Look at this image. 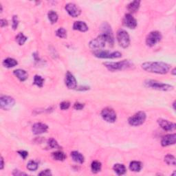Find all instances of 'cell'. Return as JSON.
<instances>
[{
    "label": "cell",
    "mask_w": 176,
    "mask_h": 176,
    "mask_svg": "<svg viewBox=\"0 0 176 176\" xmlns=\"http://www.w3.org/2000/svg\"><path fill=\"white\" fill-rule=\"evenodd\" d=\"M144 70L159 74H165L170 70L171 66L164 62L149 61L144 63L142 65Z\"/></svg>",
    "instance_id": "cell-1"
},
{
    "label": "cell",
    "mask_w": 176,
    "mask_h": 176,
    "mask_svg": "<svg viewBox=\"0 0 176 176\" xmlns=\"http://www.w3.org/2000/svg\"><path fill=\"white\" fill-rule=\"evenodd\" d=\"M104 65L109 70L115 72L131 68L134 66V64L128 60H123L119 62H107L105 63Z\"/></svg>",
    "instance_id": "cell-2"
},
{
    "label": "cell",
    "mask_w": 176,
    "mask_h": 176,
    "mask_svg": "<svg viewBox=\"0 0 176 176\" xmlns=\"http://www.w3.org/2000/svg\"><path fill=\"white\" fill-rule=\"evenodd\" d=\"M144 85L147 87H151L152 89L158 90H162V91H171L174 90V86H171V85L163 83L158 82L156 81L153 80H147L144 82Z\"/></svg>",
    "instance_id": "cell-3"
},
{
    "label": "cell",
    "mask_w": 176,
    "mask_h": 176,
    "mask_svg": "<svg viewBox=\"0 0 176 176\" xmlns=\"http://www.w3.org/2000/svg\"><path fill=\"white\" fill-rule=\"evenodd\" d=\"M106 43H108V41L105 37L103 34H100L96 39L91 41L89 43V46L91 49L95 50L96 51L104 48Z\"/></svg>",
    "instance_id": "cell-4"
},
{
    "label": "cell",
    "mask_w": 176,
    "mask_h": 176,
    "mask_svg": "<svg viewBox=\"0 0 176 176\" xmlns=\"http://www.w3.org/2000/svg\"><path fill=\"white\" fill-rule=\"evenodd\" d=\"M147 116L144 112H138L129 118V124L131 126H140L146 120Z\"/></svg>",
    "instance_id": "cell-5"
},
{
    "label": "cell",
    "mask_w": 176,
    "mask_h": 176,
    "mask_svg": "<svg viewBox=\"0 0 176 176\" xmlns=\"http://www.w3.org/2000/svg\"><path fill=\"white\" fill-rule=\"evenodd\" d=\"M117 40L121 47L123 48H127L130 44V37L128 33L125 30L121 29L117 33Z\"/></svg>",
    "instance_id": "cell-6"
},
{
    "label": "cell",
    "mask_w": 176,
    "mask_h": 176,
    "mask_svg": "<svg viewBox=\"0 0 176 176\" xmlns=\"http://www.w3.org/2000/svg\"><path fill=\"white\" fill-rule=\"evenodd\" d=\"M94 55L100 59H118L121 58L122 54L119 52H110L108 50H96L94 52Z\"/></svg>",
    "instance_id": "cell-7"
},
{
    "label": "cell",
    "mask_w": 176,
    "mask_h": 176,
    "mask_svg": "<svg viewBox=\"0 0 176 176\" xmlns=\"http://www.w3.org/2000/svg\"><path fill=\"white\" fill-rule=\"evenodd\" d=\"M101 34H103V35L105 37L107 41H108V43L109 45L112 46L114 43V37L112 33V30L111 29V27H110V26L108 23H103L101 26Z\"/></svg>",
    "instance_id": "cell-8"
},
{
    "label": "cell",
    "mask_w": 176,
    "mask_h": 176,
    "mask_svg": "<svg viewBox=\"0 0 176 176\" xmlns=\"http://www.w3.org/2000/svg\"><path fill=\"white\" fill-rule=\"evenodd\" d=\"M162 39V34L158 31H153L151 32L147 37L146 43L149 47L155 46L156 43L160 42Z\"/></svg>",
    "instance_id": "cell-9"
},
{
    "label": "cell",
    "mask_w": 176,
    "mask_h": 176,
    "mask_svg": "<svg viewBox=\"0 0 176 176\" xmlns=\"http://www.w3.org/2000/svg\"><path fill=\"white\" fill-rule=\"evenodd\" d=\"M101 116L105 121L108 122H114L116 120V112L114 109L110 108L103 109L101 112Z\"/></svg>",
    "instance_id": "cell-10"
},
{
    "label": "cell",
    "mask_w": 176,
    "mask_h": 176,
    "mask_svg": "<svg viewBox=\"0 0 176 176\" xmlns=\"http://www.w3.org/2000/svg\"><path fill=\"white\" fill-rule=\"evenodd\" d=\"M15 100L13 98L8 96H2L0 98V106L4 110H9L14 106Z\"/></svg>",
    "instance_id": "cell-11"
},
{
    "label": "cell",
    "mask_w": 176,
    "mask_h": 176,
    "mask_svg": "<svg viewBox=\"0 0 176 176\" xmlns=\"http://www.w3.org/2000/svg\"><path fill=\"white\" fill-rule=\"evenodd\" d=\"M65 8L68 13L72 17H77L81 13V9L73 3H69V4H66Z\"/></svg>",
    "instance_id": "cell-12"
},
{
    "label": "cell",
    "mask_w": 176,
    "mask_h": 176,
    "mask_svg": "<svg viewBox=\"0 0 176 176\" xmlns=\"http://www.w3.org/2000/svg\"><path fill=\"white\" fill-rule=\"evenodd\" d=\"M65 85L68 89L74 90L77 88V81L76 78L73 76V74L70 73V72L68 71L65 74Z\"/></svg>",
    "instance_id": "cell-13"
},
{
    "label": "cell",
    "mask_w": 176,
    "mask_h": 176,
    "mask_svg": "<svg viewBox=\"0 0 176 176\" xmlns=\"http://www.w3.org/2000/svg\"><path fill=\"white\" fill-rule=\"evenodd\" d=\"M122 24L125 26L130 28V29H134L137 26V21L136 19L130 13L125 15L123 20H122Z\"/></svg>",
    "instance_id": "cell-14"
},
{
    "label": "cell",
    "mask_w": 176,
    "mask_h": 176,
    "mask_svg": "<svg viewBox=\"0 0 176 176\" xmlns=\"http://www.w3.org/2000/svg\"><path fill=\"white\" fill-rule=\"evenodd\" d=\"M158 125L162 130L166 131H173L175 130L176 125L174 122H171L165 119H159L158 121Z\"/></svg>",
    "instance_id": "cell-15"
},
{
    "label": "cell",
    "mask_w": 176,
    "mask_h": 176,
    "mask_svg": "<svg viewBox=\"0 0 176 176\" xmlns=\"http://www.w3.org/2000/svg\"><path fill=\"white\" fill-rule=\"evenodd\" d=\"M48 130V125H46L42 122H37V123L34 124L32 127V131L34 134L39 135L43 133H46Z\"/></svg>",
    "instance_id": "cell-16"
},
{
    "label": "cell",
    "mask_w": 176,
    "mask_h": 176,
    "mask_svg": "<svg viewBox=\"0 0 176 176\" xmlns=\"http://www.w3.org/2000/svg\"><path fill=\"white\" fill-rule=\"evenodd\" d=\"M176 135L175 134H168L162 138L161 140V144L162 147H167L175 144Z\"/></svg>",
    "instance_id": "cell-17"
},
{
    "label": "cell",
    "mask_w": 176,
    "mask_h": 176,
    "mask_svg": "<svg viewBox=\"0 0 176 176\" xmlns=\"http://www.w3.org/2000/svg\"><path fill=\"white\" fill-rule=\"evenodd\" d=\"M13 73L20 81H25L28 77V74L27 73V72L24 70H22V69L15 70H14Z\"/></svg>",
    "instance_id": "cell-18"
},
{
    "label": "cell",
    "mask_w": 176,
    "mask_h": 176,
    "mask_svg": "<svg viewBox=\"0 0 176 176\" xmlns=\"http://www.w3.org/2000/svg\"><path fill=\"white\" fill-rule=\"evenodd\" d=\"M73 28L74 30H79L81 32H86L88 30V26H87V24L85 23L83 21H75L73 25Z\"/></svg>",
    "instance_id": "cell-19"
},
{
    "label": "cell",
    "mask_w": 176,
    "mask_h": 176,
    "mask_svg": "<svg viewBox=\"0 0 176 176\" xmlns=\"http://www.w3.org/2000/svg\"><path fill=\"white\" fill-rule=\"evenodd\" d=\"M140 4V2L138 1V0L132 2L130 4H128L127 10L129 11V12H131V13H134V12H136L138 9H139Z\"/></svg>",
    "instance_id": "cell-20"
},
{
    "label": "cell",
    "mask_w": 176,
    "mask_h": 176,
    "mask_svg": "<svg viewBox=\"0 0 176 176\" xmlns=\"http://www.w3.org/2000/svg\"><path fill=\"white\" fill-rule=\"evenodd\" d=\"M71 157L74 162L79 163V164H83V163L84 162L83 156L81 153L76 152V151L72 152L71 153Z\"/></svg>",
    "instance_id": "cell-21"
},
{
    "label": "cell",
    "mask_w": 176,
    "mask_h": 176,
    "mask_svg": "<svg viewBox=\"0 0 176 176\" xmlns=\"http://www.w3.org/2000/svg\"><path fill=\"white\" fill-rule=\"evenodd\" d=\"M17 64H18L17 61L12 58H7L4 59V61H3V65H4L5 68H13L15 66H16Z\"/></svg>",
    "instance_id": "cell-22"
},
{
    "label": "cell",
    "mask_w": 176,
    "mask_h": 176,
    "mask_svg": "<svg viewBox=\"0 0 176 176\" xmlns=\"http://www.w3.org/2000/svg\"><path fill=\"white\" fill-rule=\"evenodd\" d=\"M114 171L116 174L118 175H122L126 173V167H125L124 165L122 164H116L114 166Z\"/></svg>",
    "instance_id": "cell-23"
},
{
    "label": "cell",
    "mask_w": 176,
    "mask_h": 176,
    "mask_svg": "<svg viewBox=\"0 0 176 176\" xmlns=\"http://www.w3.org/2000/svg\"><path fill=\"white\" fill-rule=\"evenodd\" d=\"M142 163L138 161H133L130 163V170L134 172H138L142 169Z\"/></svg>",
    "instance_id": "cell-24"
},
{
    "label": "cell",
    "mask_w": 176,
    "mask_h": 176,
    "mask_svg": "<svg viewBox=\"0 0 176 176\" xmlns=\"http://www.w3.org/2000/svg\"><path fill=\"white\" fill-rule=\"evenodd\" d=\"M52 157L55 160H58V161H64L66 159L65 154L64 152H61V151L52 153Z\"/></svg>",
    "instance_id": "cell-25"
},
{
    "label": "cell",
    "mask_w": 176,
    "mask_h": 176,
    "mask_svg": "<svg viewBox=\"0 0 176 176\" xmlns=\"http://www.w3.org/2000/svg\"><path fill=\"white\" fill-rule=\"evenodd\" d=\"M101 163L99 161H94L92 162V165H91V169H92V171L94 174H96V173H99L101 170Z\"/></svg>",
    "instance_id": "cell-26"
},
{
    "label": "cell",
    "mask_w": 176,
    "mask_h": 176,
    "mask_svg": "<svg viewBox=\"0 0 176 176\" xmlns=\"http://www.w3.org/2000/svg\"><path fill=\"white\" fill-rule=\"evenodd\" d=\"M48 17L49 20L50 21V22H51L52 24L56 23V22H57V21H58V19H59V16H58L57 13H56V12L53 11H50L48 12Z\"/></svg>",
    "instance_id": "cell-27"
},
{
    "label": "cell",
    "mask_w": 176,
    "mask_h": 176,
    "mask_svg": "<svg viewBox=\"0 0 176 176\" xmlns=\"http://www.w3.org/2000/svg\"><path fill=\"white\" fill-rule=\"evenodd\" d=\"M15 39H16V42L18 43L19 45L20 46L24 45L25 42H26L28 39L27 37L22 33H19L16 36V37H15Z\"/></svg>",
    "instance_id": "cell-28"
},
{
    "label": "cell",
    "mask_w": 176,
    "mask_h": 176,
    "mask_svg": "<svg viewBox=\"0 0 176 176\" xmlns=\"http://www.w3.org/2000/svg\"><path fill=\"white\" fill-rule=\"evenodd\" d=\"M165 161L169 165L175 166L176 165L175 158L173 155H171V154H168V155H166L165 157Z\"/></svg>",
    "instance_id": "cell-29"
},
{
    "label": "cell",
    "mask_w": 176,
    "mask_h": 176,
    "mask_svg": "<svg viewBox=\"0 0 176 176\" xmlns=\"http://www.w3.org/2000/svg\"><path fill=\"white\" fill-rule=\"evenodd\" d=\"M44 83V79L39 75H35L34 77V82L33 84L35 85V86H38L39 87H42L43 86Z\"/></svg>",
    "instance_id": "cell-30"
},
{
    "label": "cell",
    "mask_w": 176,
    "mask_h": 176,
    "mask_svg": "<svg viewBox=\"0 0 176 176\" xmlns=\"http://www.w3.org/2000/svg\"><path fill=\"white\" fill-rule=\"evenodd\" d=\"M56 36L59 37V38L65 39L67 37V31L64 28H60L56 30Z\"/></svg>",
    "instance_id": "cell-31"
},
{
    "label": "cell",
    "mask_w": 176,
    "mask_h": 176,
    "mask_svg": "<svg viewBox=\"0 0 176 176\" xmlns=\"http://www.w3.org/2000/svg\"><path fill=\"white\" fill-rule=\"evenodd\" d=\"M27 169H28V170L31 171H36L37 169H38V164H37L35 161L30 160V161H29V162L28 163Z\"/></svg>",
    "instance_id": "cell-32"
},
{
    "label": "cell",
    "mask_w": 176,
    "mask_h": 176,
    "mask_svg": "<svg viewBox=\"0 0 176 176\" xmlns=\"http://www.w3.org/2000/svg\"><path fill=\"white\" fill-rule=\"evenodd\" d=\"M48 144L50 148L52 149H58L60 147L57 142L55 139H53V138H50V139L48 140Z\"/></svg>",
    "instance_id": "cell-33"
},
{
    "label": "cell",
    "mask_w": 176,
    "mask_h": 176,
    "mask_svg": "<svg viewBox=\"0 0 176 176\" xmlns=\"http://www.w3.org/2000/svg\"><path fill=\"white\" fill-rule=\"evenodd\" d=\"M19 24V20L18 17L16 15H14L13 17H12V28H13L14 30H16L18 27Z\"/></svg>",
    "instance_id": "cell-34"
},
{
    "label": "cell",
    "mask_w": 176,
    "mask_h": 176,
    "mask_svg": "<svg viewBox=\"0 0 176 176\" xmlns=\"http://www.w3.org/2000/svg\"><path fill=\"white\" fill-rule=\"evenodd\" d=\"M70 102H68V101H64V102L61 103V104H60V108H61L62 110H66V109H69V108H70Z\"/></svg>",
    "instance_id": "cell-35"
},
{
    "label": "cell",
    "mask_w": 176,
    "mask_h": 176,
    "mask_svg": "<svg viewBox=\"0 0 176 176\" xmlns=\"http://www.w3.org/2000/svg\"><path fill=\"white\" fill-rule=\"evenodd\" d=\"M85 105L83 104V103H75L74 105V108L77 110H81L83 109L84 108Z\"/></svg>",
    "instance_id": "cell-36"
},
{
    "label": "cell",
    "mask_w": 176,
    "mask_h": 176,
    "mask_svg": "<svg viewBox=\"0 0 176 176\" xmlns=\"http://www.w3.org/2000/svg\"><path fill=\"white\" fill-rule=\"evenodd\" d=\"M18 153L20 154V155L22 157V158H23L24 160L26 159L28 157V153L26 152V151H24V150L19 151Z\"/></svg>",
    "instance_id": "cell-37"
},
{
    "label": "cell",
    "mask_w": 176,
    "mask_h": 176,
    "mask_svg": "<svg viewBox=\"0 0 176 176\" xmlns=\"http://www.w3.org/2000/svg\"><path fill=\"white\" fill-rule=\"evenodd\" d=\"M12 175H15V176H21V175H26L27 174H25V173L24 172L20 171V170H17V169H16V170H15L13 173H12Z\"/></svg>",
    "instance_id": "cell-38"
},
{
    "label": "cell",
    "mask_w": 176,
    "mask_h": 176,
    "mask_svg": "<svg viewBox=\"0 0 176 176\" xmlns=\"http://www.w3.org/2000/svg\"><path fill=\"white\" fill-rule=\"evenodd\" d=\"M39 175L49 176V175H52V173H51V171H50V170H45V171H43L42 172H41Z\"/></svg>",
    "instance_id": "cell-39"
},
{
    "label": "cell",
    "mask_w": 176,
    "mask_h": 176,
    "mask_svg": "<svg viewBox=\"0 0 176 176\" xmlns=\"http://www.w3.org/2000/svg\"><path fill=\"white\" fill-rule=\"evenodd\" d=\"M0 25H1L2 28H4V26H6L8 25L7 20L2 19V20H1V21H0Z\"/></svg>",
    "instance_id": "cell-40"
},
{
    "label": "cell",
    "mask_w": 176,
    "mask_h": 176,
    "mask_svg": "<svg viewBox=\"0 0 176 176\" xmlns=\"http://www.w3.org/2000/svg\"><path fill=\"white\" fill-rule=\"evenodd\" d=\"M4 159H3L2 157H1V167H0V169H3V168H4Z\"/></svg>",
    "instance_id": "cell-41"
},
{
    "label": "cell",
    "mask_w": 176,
    "mask_h": 176,
    "mask_svg": "<svg viewBox=\"0 0 176 176\" xmlns=\"http://www.w3.org/2000/svg\"><path fill=\"white\" fill-rule=\"evenodd\" d=\"M172 74L174 75H175V68H174V70H172Z\"/></svg>",
    "instance_id": "cell-42"
}]
</instances>
